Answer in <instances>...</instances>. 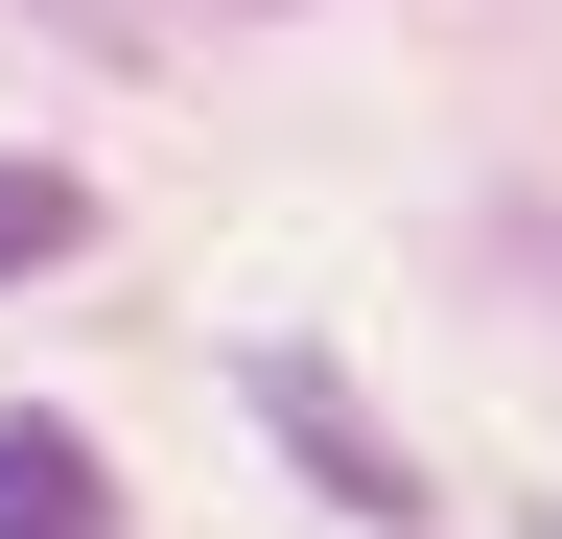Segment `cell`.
I'll return each instance as SVG.
<instances>
[{
  "label": "cell",
  "mask_w": 562,
  "mask_h": 539,
  "mask_svg": "<svg viewBox=\"0 0 562 539\" xmlns=\"http://www.w3.org/2000/svg\"><path fill=\"white\" fill-rule=\"evenodd\" d=\"M0 539H117V493H94L70 423H0Z\"/></svg>",
  "instance_id": "obj_2"
},
{
  "label": "cell",
  "mask_w": 562,
  "mask_h": 539,
  "mask_svg": "<svg viewBox=\"0 0 562 539\" xmlns=\"http://www.w3.org/2000/svg\"><path fill=\"white\" fill-rule=\"evenodd\" d=\"M47 258H94V188H70V165H0V282H47Z\"/></svg>",
  "instance_id": "obj_3"
},
{
  "label": "cell",
  "mask_w": 562,
  "mask_h": 539,
  "mask_svg": "<svg viewBox=\"0 0 562 539\" xmlns=\"http://www.w3.org/2000/svg\"><path fill=\"white\" fill-rule=\"evenodd\" d=\"M258 423H281V446H305V469H328V516H375V539H422V469H398L375 423H351V398H328L305 352H258Z\"/></svg>",
  "instance_id": "obj_1"
}]
</instances>
